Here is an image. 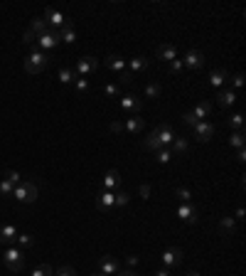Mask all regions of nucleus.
<instances>
[{
	"label": "nucleus",
	"instance_id": "obj_44",
	"mask_svg": "<svg viewBox=\"0 0 246 276\" xmlns=\"http://www.w3.org/2000/svg\"><path fill=\"white\" fill-rule=\"evenodd\" d=\"M182 69H185V67H182V59H173V62H170V72H173V74H180Z\"/></svg>",
	"mask_w": 246,
	"mask_h": 276
},
{
	"label": "nucleus",
	"instance_id": "obj_53",
	"mask_svg": "<svg viewBox=\"0 0 246 276\" xmlns=\"http://www.w3.org/2000/svg\"><path fill=\"white\" fill-rule=\"evenodd\" d=\"M187 276H199V274H197V271H192V274H187Z\"/></svg>",
	"mask_w": 246,
	"mask_h": 276
},
{
	"label": "nucleus",
	"instance_id": "obj_50",
	"mask_svg": "<svg viewBox=\"0 0 246 276\" xmlns=\"http://www.w3.org/2000/svg\"><path fill=\"white\" fill-rule=\"evenodd\" d=\"M236 158H239V161L244 163V161H246V150H244V148H239V153H236Z\"/></svg>",
	"mask_w": 246,
	"mask_h": 276
},
{
	"label": "nucleus",
	"instance_id": "obj_9",
	"mask_svg": "<svg viewBox=\"0 0 246 276\" xmlns=\"http://www.w3.org/2000/svg\"><path fill=\"white\" fill-rule=\"evenodd\" d=\"M96 67H99V59H96V57H81V59L76 62L74 72H76V76H87V74H91Z\"/></svg>",
	"mask_w": 246,
	"mask_h": 276
},
{
	"label": "nucleus",
	"instance_id": "obj_40",
	"mask_svg": "<svg viewBox=\"0 0 246 276\" xmlns=\"http://www.w3.org/2000/svg\"><path fill=\"white\" fill-rule=\"evenodd\" d=\"M182 124H185V126H192V129H194V126H197L199 121H197V118H194V116H192L190 111H185V113H182Z\"/></svg>",
	"mask_w": 246,
	"mask_h": 276
},
{
	"label": "nucleus",
	"instance_id": "obj_43",
	"mask_svg": "<svg viewBox=\"0 0 246 276\" xmlns=\"http://www.w3.org/2000/svg\"><path fill=\"white\" fill-rule=\"evenodd\" d=\"M104 94H106V96H118L121 89H118L116 84H106V87H104Z\"/></svg>",
	"mask_w": 246,
	"mask_h": 276
},
{
	"label": "nucleus",
	"instance_id": "obj_48",
	"mask_svg": "<svg viewBox=\"0 0 246 276\" xmlns=\"http://www.w3.org/2000/svg\"><path fill=\"white\" fill-rule=\"evenodd\" d=\"M234 87H236V89H241V87H244V74H241V72H239V74H234Z\"/></svg>",
	"mask_w": 246,
	"mask_h": 276
},
{
	"label": "nucleus",
	"instance_id": "obj_32",
	"mask_svg": "<svg viewBox=\"0 0 246 276\" xmlns=\"http://www.w3.org/2000/svg\"><path fill=\"white\" fill-rule=\"evenodd\" d=\"M32 276H54V269L50 264H39V266H35Z\"/></svg>",
	"mask_w": 246,
	"mask_h": 276
},
{
	"label": "nucleus",
	"instance_id": "obj_10",
	"mask_svg": "<svg viewBox=\"0 0 246 276\" xmlns=\"http://www.w3.org/2000/svg\"><path fill=\"white\" fill-rule=\"evenodd\" d=\"M182 67H187V69H202L204 67V55L199 50H190L185 55V59H182Z\"/></svg>",
	"mask_w": 246,
	"mask_h": 276
},
{
	"label": "nucleus",
	"instance_id": "obj_15",
	"mask_svg": "<svg viewBox=\"0 0 246 276\" xmlns=\"http://www.w3.org/2000/svg\"><path fill=\"white\" fill-rule=\"evenodd\" d=\"M99 266H101V274H106V276H113V274L121 271V266H118V261L113 257H101Z\"/></svg>",
	"mask_w": 246,
	"mask_h": 276
},
{
	"label": "nucleus",
	"instance_id": "obj_22",
	"mask_svg": "<svg viewBox=\"0 0 246 276\" xmlns=\"http://www.w3.org/2000/svg\"><path fill=\"white\" fill-rule=\"evenodd\" d=\"M104 64H106V67H108L111 72H118V74H121L123 69H126V62H123V59H121L118 55H108V57L104 59Z\"/></svg>",
	"mask_w": 246,
	"mask_h": 276
},
{
	"label": "nucleus",
	"instance_id": "obj_11",
	"mask_svg": "<svg viewBox=\"0 0 246 276\" xmlns=\"http://www.w3.org/2000/svg\"><path fill=\"white\" fill-rule=\"evenodd\" d=\"M180 261H182V249L173 247V249H165V252H162V266H165V269H173V266H177Z\"/></svg>",
	"mask_w": 246,
	"mask_h": 276
},
{
	"label": "nucleus",
	"instance_id": "obj_6",
	"mask_svg": "<svg viewBox=\"0 0 246 276\" xmlns=\"http://www.w3.org/2000/svg\"><path fill=\"white\" fill-rule=\"evenodd\" d=\"M153 136H155V141L162 146V148H168V146H173V141L177 138V133L168 126V124H162V126H158V129H153Z\"/></svg>",
	"mask_w": 246,
	"mask_h": 276
},
{
	"label": "nucleus",
	"instance_id": "obj_19",
	"mask_svg": "<svg viewBox=\"0 0 246 276\" xmlns=\"http://www.w3.org/2000/svg\"><path fill=\"white\" fill-rule=\"evenodd\" d=\"M96 207H99V212H106V210H111L113 207V192H101V195H96Z\"/></svg>",
	"mask_w": 246,
	"mask_h": 276
},
{
	"label": "nucleus",
	"instance_id": "obj_34",
	"mask_svg": "<svg viewBox=\"0 0 246 276\" xmlns=\"http://www.w3.org/2000/svg\"><path fill=\"white\" fill-rule=\"evenodd\" d=\"M173 153H180V155H182V153H187V141L177 136V138L173 141Z\"/></svg>",
	"mask_w": 246,
	"mask_h": 276
},
{
	"label": "nucleus",
	"instance_id": "obj_54",
	"mask_svg": "<svg viewBox=\"0 0 246 276\" xmlns=\"http://www.w3.org/2000/svg\"><path fill=\"white\" fill-rule=\"evenodd\" d=\"M94 276H106V274H101V271H99V274H94Z\"/></svg>",
	"mask_w": 246,
	"mask_h": 276
},
{
	"label": "nucleus",
	"instance_id": "obj_27",
	"mask_svg": "<svg viewBox=\"0 0 246 276\" xmlns=\"http://www.w3.org/2000/svg\"><path fill=\"white\" fill-rule=\"evenodd\" d=\"M227 124L234 129V131H244V113H231L227 118Z\"/></svg>",
	"mask_w": 246,
	"mask_h": 276
},
{
	"label": "nucleus",
	"instance_id": "obj_39",
	"mask_svg": "<svg viewBox=\"0 0 246 276\" xmlns=\"http://www.w3.org/2000/svg\"><path fill=\"white\" fill-rule=\"evenodd\" d=\"M5 180H10L13 185H20V183H22V175H20L18 170H8V173H5Z\"/></svg>",
	"mask_w": 246,
	"mask_h": 276
},
{
	"label": "nucleus",
	"instance_id": "obj_46",
	"mask_svg": "<svg viewBox=\"0 0 246 276\" xmlns=\"http://www.w3.org/2000/svg\"><path fill=\"white\" fill-rule=\"evenodd\" d=\"M22 42H25V45H32V42H37V37H35L30 30H25V35H22Z\"/></svg>",
	"mask_w": 246,
	"mask_h": 276
},
{
	"label": "nucleus",
	"instance_id": "obj_7",
	"mask_svg": "<svg viewBox=\"0 0 246 276\" xmlns=\"http://www.w3.org/2000/svg\"><path fill=\"white\" fill-rule=\"evenodd\" d=\"M214 131H217V126H214L212 121H199V124L194 126V138H197L199 143H207V141L214 136Z\"/></svg>",
	"mask_w": 246,
	"mask_h": 276
},
{
	"label": "nucleus",
	"instance_id": "obj_4",
	"mask_svg": "<svg viewBox=\"0 0 246 276\" xmlns=\"http://www.w3.org/2000/svg\"><path fill=\"white\" fill-rule=\"evenodd\" d=\"M35 47H39L45 55L52 52V50H57V47H59V35H57V30H47L45 35H39L37 42H35Z\"/></svg>",
	"mask_w": 246,
	"mask_h": 276
},
{
	"label": "nucleus",
	"instance_id": "obj_33",
	"mask_svg": "<svg viewBox=\"0 0 246 276\" xmlns=\"http://www.w3.org/2000/svg\"><path fill=\"white\" fill-rule=\"evenodd\" d=\"M13 190H15V185H13L10 180H5V178L0 180V195H3V197H10V195H13Z\"/></svg>",
	"mask_w": 246,
	"mask_h": 276
},
{
	"label": "nucleus",
	"instance_id": "obj_18",
	"mask_svg": "<svg viewBox=\"0 0 246 276\" xmlns=\"http://www.w3.org/2000/svg\"><path fill=\"white\" fill-rule=\"evenodd\" d=\"M57 35H59V42H64V45H74V42H76V30H74V25H71V22H69V25H64Z\"/></svg>",
	"mask_w": 246,
	"mask_h": 276
},
{
	"label": "nucleus",
	"instance_id": "obj_42",
	"mask_svg": "<svg viewBox=\"0 0 246 276\" xmlns=\"http://www.w3.org/2000/svg\"><path fill=\"white\" fill-rule=\"evenodd\" d=\"M108 131H111V133H116V136H121V133H126V131H123V121H111Z\"/></svg>",
	"mask_w": 246,
	"mask_h": 276
},
{
	"label": "nucleus",
	"instance_id": "obj_47",
	"mask_svg": "<svg viewBox=\"0 0 246 276\" xmlns=\"http://www.w3.org/2000/svg\"><path fill=\"white\" fill-rule=\"evenodd\" d=\"M118 79H121L123 84H131V72H128V69H123V72L118 74Z\"/></svg>",
	"mask_w": 246,
	"mask_h": 276
},
{
	"label": "nucleus",
	"instance_id": "obj_29",
	"mask_svg": "<svg viewBox=\"0 0 246 276\" xmlns=\"http://www.w3.org/2000/svg\"><path fill=\"white\" fill-rule=\"evenodd\" d=\"M155 161H158V163H170V161H173V150H170V148L155 150Z\"/></svg>",
	"mask_w": 246,
	"mask_h": 276
},
{
	"label": "nucleus",
	"instance_id": "obj_21",
	"mask_svg": "<svg viewBox=\"0 0 246 276\" xmlns=\"http://www.w3.org/2000/svg\"><path fill=\"white\" fill-rule=\"evenodd\" d=\"M217 104H219L222 109H229V106H234V104H236V94H234L231 89H224V92H219Z\"/></svg>",
	"mask_w": 246,
	"mask_h": 276
},
{
	"label": "nucleus",
	"instance_id": "obj_1",
	"mask_svg": "<svg viewBox=\"0 0 246 276\" xmlns=\"http://www.w3.org/2000/svg\"><path fill=\"white\" fill-rule=\"evenodd\" d=\"M50 64V55H45L42 50H32V55L25 59V72L27 74H39V72H45Z\"/></svg>",
	"mask_w": 246,
	"mask_h": 276
},
{
	"label": "nucleus",
	"instance_id": "obj_12",
	"mask_svg": "<svg viewBox=\"0 0 246 276\" xmlns=\"http://www.w3.org/2000/svg\"><path fill=\"white\" fill-rule=\"evenodd\" d=\"M177 217L185 220L187 224H194V222H197V207L190 205V202H182V205L177 207Z\"/></svg>",
	"mask_w": 246,
	"mask_h": 276
},
{
	"label": "nucleus",
	"instance_id": "obj_23",
	"mask_svg": "<svg viewBox=\"0 0 246 276\" xmlns=\"http://www.w3.org/2000/svg\"><path fill=\"white\" fill-rule=\"evenodd\" d=\"M27 30H30L35 37H39V35H45V32L50 30V25L45 22V18H35V20L30 22V27H27Z\"/></svg>",
	"mask_w": 246,
	"mask_h": 276
},
{
	"label": "nucleus",
	"instance_id": "obj_35",
	"mask_svg": "<svg viewBox=\"0 0 246 276\" xmlns=\"http://www.w3.org/2000/svg\"><path fill=\"white\" fill-rule=\"evenodd\" d=\"M219 227H222V232H234L236 229V220L234 217H222Z\"/></svg>",
	"mask_w": 246,
	"mask_h": 276
},
{
	"label": "nucleus",
	"instance_id": "obj_8",
	"mask_svg": "<svg viewBox=\"0 0 246 276\" xmlns=\"http://www.w3.org/2000/svg\"><path fill=\"white\" fill-rule=\"evenodd\" d=\"M143 109V101L136 94H123L121 96V111L123 113H138Z\"/></svg>",
	"mask_w": 246,
	"mask_h": 276
},
{
	"label": "nucleus",
	"instance_id": "obj_49",
	"mask_svg": "<svg viewBox=\"0 0 246 276\" xmlns=\"http://www.w3.org/2000/svg\"><path fill=\"white\" fill-rule=\"evenodd\" d=\"M116 276H138V274H136V271H131V269H126V271H118Z\"/></svg>",
	"mask_w": 246,
	"mask_h": 276
},
{
	"label": "nucleus",
	"instance_id": "obj_36",
	"mask_svg": "<svg viewBox=\"0 0 246 276\" xmlns=\"http://www.w3.org/2000/svg\"><path fill=\"white\" fill-rule=\"evenodd\" d=\"M160 92H162V89H160V84H155V82H150V84L145 87V96H150V99H158Z\"/></svg>",
	"mask_w": 246,
	"mask_h": 276
},
{
	"label": "nucleus",
	"instance_id": "obj_3",
	"mask_svg": "<svg viewBox=\"0 0 246 276\" xmlns=\"http://www.w3.org/2000/svg\"><path fill=\"white\" fill-rule=\"evenodd\" d=\"M13 195H15V200H20L22 205H32L37 200V185L32 180H22L20 185H15Z\"/></svg>",
	"mask_w": 246,
	"mask_h": 276
},
{
	"label": "nucleus",
	"instance_id": "obj_45",
	"mask_svg": "<svg viewBox=\"0 0 246 276\" xmlns=\"http://www.w3.org/2000/svg\"><path fill=\"white\" fill-rule=\"evenodd\" d=\"M150 192H153V187H150V185H141V187H138V195L143 197V200H148Z\"/></svg>",
	"mask_w": 246,
	"mask_h": 276
},
{
	"label": "nucleus",
	"instance_id": "obj_52",
	"mask_svg": "<svg viewBox=\"0 0 246 276\" xmlns=\"http://www.w3.org/2000/svg\"><path fill=\"white\" fill-rule=\"evenodd\" d=\"M155 276H170V269H160V271H155Z\"/></svg>",
	"mask_w": 246,
	"mask_h": 276
},
{
	"label": "nucleus",
	"instance_id": "obj_20",
	"mask_svg": "<svg viewBox=\"0 0 246 276\" xmlns=\"http://www.w3.org/2000/svg\"><path fill=\"white\" fill-rule=\"evenodd\" d=\"M104 187H106L108 192H113L116 187H121V175H118V170H108V173L104 175Z\"/></svg>",
	"mask_w": 246,
	"mask_h": 276
},
{
	"label": "nucleus",
	"instance_id": "obj_14",
	"mask_svg": "<svg viewBox=\"0 0 246 276\" xmlns=\"http://www.w3.org/2000/svg\"><path fill=\"white\" fill-rule=\"evenodd\" d=\"M15 239H18V229H15V224H5L3 229H0V242H3V244L15 247Z\"/></svg>",
	"mask_w": 246,
	"mask_h": 276
},
{
	"label": "nucleus",
	"instance_id": "obj_41",
	"mask_svg": "<svg viewBox=\"0 0 246 276\" xmlns=\"http://www.w3.org/2000/svg\"><path fill=\"white\" fill-rule=\"evenodd\" d=\"M54 276H76V269H71V266H59V269L54 271Z\"/></svg>",
	"mask_w": 246,
	"mask_h": 276
},
{
	"label": "nucleus",
	"instance_id": "obj_31",
	"mask_svg": "<svg viewBox=\"0 0 246 276\" xmlns=\"http://www.w3.org/2000/svg\"><path fill=\"white\" fill-rule=\"evenodd\" d=\"M128 200H131L128 192H116V195H113V207H126Z\"/></svg>",
	"mask_w": 246,
	"mask_h": 276
},
{
	"label": "nucleus",
	"instance_id": "obj_2",
	"mask_svg": "<svg viewBox=\"0 0 246 276\" xmlns=\"http://www.w3.org/2000/svg\"><path fill=\"white\" fill-rule=\"evenodd\" d=\"M3 261H5V269L10 274H20L22 266H25V252L18 249V247H8L5 254H3Z\"/></svg>",
	"mask_w": 246,
	"mask_h": 276
},
{
	"label": "nucleus",
	"instance_id": "obj_30",
	"mask_svg": "<svg viewBox=\"0 0 246 276\" xmlns=\"http://www.w3.org/2000/svg\"><path fill=\"white\" fill-rule=\"evenodd\" d=\"M15 244H18V249H30L32 244H35V239L30 234H18V239H15Z\"/></svg>",
	"mask_w": 246,
	"mask_h": 276
},
{
	"label": "nucleus",
	"instance_id": "obj_13",
	"mask_svg": "<svg viewBox=\"0 0 246 276\" xmlns=\"http://www.w3.org/2000/svg\"><path fill=\"white\" fill-rule=\"evenodd\" d=\"M155 59H162V62L177 59V47H175V45H160V47L155 50Z\"/></svg>",
	"mask_w": 246,
	"mask_h": 276
},
{
	"label": "nucleus",
	"instance_id": "obj_28",
	"mask_svg": "<svg viewBox=\"0 0 246 276\" xmlns=\"http://www.w3.org/2000/svg\"><path fill=\"white\" fill-rule=\"evenodd\" d=\"M244 143H246L244 131H234V133L229 136V146H231V148H244Z\"/></svg>",
	"mask_w": 246,
	"mask_h": 276
},
{
	"label": "nucleus",
	"instance_id": "obj_26",
	"mask_svg": "<svg viewBox=\"0 0 246 276\" xmlns=\"http://www.w3.org/2000/svg\"><path fill=\"white\" fill-rule=\"evenodd\" d=\"M227 76H229V74H227V69H214V72L210 74V87H214V89H217V87H222V84L227 82Z\"/></svg>",
	"mask_w": 246,
	"mask_h": 276
},
{
	"label": "nucleus",
	"instance_id": "obj_37",
	"mask_svg": "<svg viewBox=\"0 0 246 276\" xmlns=\"http://www.w3.org/2000/svg\"><path fill=\"white\" fill-rule=\"evenodd\" d=\"M74 87H76V92H79V94H87V92H89V82H87L84 76H79L76 82H74Z\"/></svg>",
	"mask_w": 246,
	"mask_h": 276
},
{
	"label": "nucleus",
	"instance_id": "obj_25",
	"mask_svg": "<svg viewBox=\"0 0 246 276\" xmlns=\"http://www.w3.org/2000/svg\"><path fill=\"white\" fill-rule=\"evenodd\" d=\"M57 76H59V82H62V84H74L76 79H79V76H76V72H74L71 67H62Z\"/></svg>",
	"mask_w": 246,
	"mask_h": 276
},
{
	"label": "nucleus",
	"instance_id": "obj_24",
	"mask_svg": "<svg viewBox=\"0 0 246 276\" xmlns=\"http://www.w3.org/2000/svg\"><path fill=\"white\" fill-rule=\"evenodd\" d=\"M150 67V59L148 57H136V59H131L128 62V72L133 74V72H145Z\"/></svg>",
	"mask_w": 246,
	"mask_h": 276
},
{
	"label": "nucleus",
	"instance_id": "obj_38",
	"mask_svg": "<svg viewBox=\"0 0 246 276\" xmlns=\"http://www.w3.org/2000/svg\"><path fill=\"white\" fill-rule=\"evenodd\" d=\"M175 197H180L182 202H190V200H192V192H190L187 187H177V190H175Z\"/></svg>",
	"mask_w": 246,
	"mask_h": 276
},
{
	"label": "nucleus",
	"instance_id": "obj_17",
	"mask_svg": "<svg viewBox=\"0 0 246 276\" xmlns=\"http://www.w3.org/2000/svg\"><path fill=\"white\" fill-rule=\"evenodd\" d=\"M145 129V121L141 116H131V118H126V124H123V131H128V133H141Z\"/></svg>",
	"mask_w": 246,
	"mask_h": 276
},
{
	"label": "nucleus",
	"instance_id": "obj_51",
	"mask_svg": "<svg viewBox=\"0 0 246 276\" xmlns=\"http://www.w3.org/2000/svg\"><path fill=\"white\" fill-rule=\"evenodd\" d=\"M126 264H128V266H136V264H138V257H128Z\"/></svg>",
	"mask_w": 246,
	"mask_h": 276
},
{
	"label": "nucleus",
	"instance_id": "obj_16",
	"mask_svg": "<svg viewBox=\"0 0 246 276\" xmlns=\"http://www.w3.org/2000/svg\"><path fill=\"white\" fill-rule=\"evenodd\" d=\"M190 113L197 118V121H204V118H210V113H212V104H210V101H199Z\"/></svg>",
	"mask_w": 246,
	"mask_h": 276
},
{
	"label": "nucleus",
	"instance_id": "obj_5",
	"mask_svg": "<svg viewBox=\"0 0 246 276\" xmlns=\"http://www.w3.org/2000/svg\"><path fill=\"white\" fill-rule=\"evenodd\" d=\"M45 22L50 25V30H62L64 25H69V18L62 13V10H57V8H47L45 10Z\"/></svg>",
	"mask_w": 246,
	"mask_h": 276
}]
</instances>
